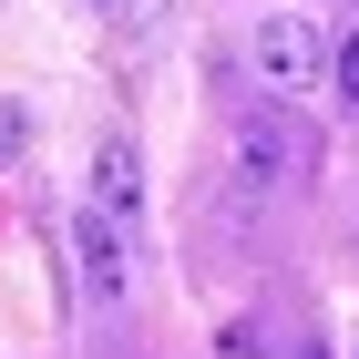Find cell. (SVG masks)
<instances>
[{
	"label": "cell",
	"instance_id": "obj_1",
	"mask_svg": "<svg viewBox=\"0 0 359 359\" xmlns=\"http://www.w3.org/2000/svg\"><path fill=\"white\" fill-rule=\"evenodd\" d=\"M318 72H329V41L308 31V11H267L257 21V83L267 93H308Z\"/></svg>",
	"mask_w": 359,
	"mask_h": 359
},
{
	"label": "cell",
	"instance_id": "obj_2",
	"mask_svg": "<svg viewBox=\"0 0 359 359\" xmlns=\"http://www.w3.org/2000/svg\"><path fill=\"white\" fill-rule=\"evenodd\" d=\"M236 165L247 175H308L318 165V134L287 103H257V113H236Z\"/></svg>",
	"mask_w": 359,
	"mask_h": 359
},
{
	"label": "cell",
	"instance_id": "obj_3",
	"mask_svg": "<svg viewBox=\"0 0 359 359\" xmlns=\"http://www.w3.org/2000/svg\"><path fill=\"white\" fill-rule=\"evenodd\" d=\"M72 267H83V298H103V308L134 287V247H123V226H113L103 205L72 216Z\"/></svg>",
	"mask_w": 359,
	"mask_h": 359
},
{
	"label": "cell",
	"instance_id": "obj_4",
	"mask_svg": "<svg viewBox=\"0 0 359 359\" xmlns=\"http://www.w3.org/2000/svg\"><path fill=\"white\" fill-rule=\"evenodd\" d=\"M93 205H103L113 226L144 205V154H134V134H103V144H93Z\"/></svg>",
	"mask_w": 359,
	"mask_h": 359
},
{
	"label": "cell",
	"instance_id": "obj_5",
	"mask_svg": "<svg viewBox=\"0 0 359 359\" xmlns=\"http://www.w3.org/2000/svg\"><path fill=\"white\" fill-rule=\"evenodd\" d=\"M21 154H31V113L0 103V165H21Z\"/></svg>",
	"mask_w": 359,
	"mask_h": 359
},
{
	"label": "cell",
	"instance_id": "obj_6",
	"mask_svg": "<svg viewBox=\"0 0 359 359\" xmlns=\"http://www.w3.org/2000/svg\"><path fill=\"white\" fill-rule=\"evenodd\" d=\"M329 72H339V93H349V103H359V31H349V41H339V52H329Z\"/></svg>",
	"mask_w": 359,
	"mask_h": 359
},
{
	"label": "cell",
	"instance_id": "obj_7",
	"mask_svg": "<svg viewBox=\"0 0 359 359\" xmlns=\"http://www.w3.org/2000/svg\"><path fill=\"white\" fill-rule=\"evenodd\" d=\"M93 11H113V0H93Z\"/></svg>",
	"mask_w": 359,
	"mask_h": 359
}]
</instances>
